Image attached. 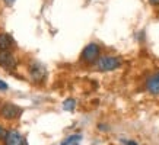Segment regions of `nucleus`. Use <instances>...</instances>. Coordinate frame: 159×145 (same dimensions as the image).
Instances as JSON below:
<instances>
[{
    "label": "nucleus",
    "instance_id": "obj_1",
    "mask_svg": "<svg viewBox=\"0 0 159 145\" xmlns=\"http://www.w3.org/2000/svg\"><path fill=\"white\" fill-rule=\"evenodd\" d=\"M95 71L99 72H111L123 67V58L114 54H102L97 60V63L92 65Z\"/></svg>",
    "mask_w": 159,
    "mask_h": 145
},
{
    "label": "nucleus",
    "instance_id": "obj_2",
    "mask_svg": "<svg viewBox=\"0 0 159 145\" xmlns=\"http://www.w3.org/2000/svg\"><path fill=\"white\" fill-rule=\"evenodd\" d=\"M28 76L34 84H43L48 77V71H47L44 64L34 60V61H31L28 64Z\"/></svg>",
    "mask_w": 159,
    "mask_h": 145
},
{
    "label": "nucleus",
    "instance_id": "obj_3",
    "mask_svg": "<svg viewBox=\"0 0 159 145\" xmlns=\"http://www.w3.org/2000/svg\"><path fill=\"white\" fill-rule=\"evenodd\" d=\"M102 55L101 52V47H99V44L97 42H89L82 49V52H80V63L86 64V65H93V64L97 63V60Z\"/></svg>",
    "mask_w": 159,
    "mask_h": 145
},
{
    "label": "nucleus",
    "instance_id": "obj_4",
    "mask_svg": "<svg viewBox=\"0 0 159 145\" xmlns=\"http://www.w3.org/2000/svg\"><path fill=\"white\" fill-rule=\"evenodd\" d=\"M22 112H24L22 107H19L18 105L12 102H5L0 106V118H3L5 121H16L18 118H20Z\"/></svg>",
    "mask_w": 159,
    "mask_h": 145
},
{
    "label": "nucleus",
    "instance_id": "obj_5",
    "mask_svg": "<svg viewBox=\"0 0 159 145\" xmlns=\"http://www.w3.org/2000/svg\"><path fill=\"white\" fill-rule=\"evenodd\" d=\"M145 92L153 97H159V70L149 72L143 83Z\"/></svg>",
    "mask_w": 159,
    "mask_h": 145
},
{
    "label": "nucleus",
    "instance_id": "obj_6",
    "mask_svg": "<svg viewBox=\"0 0 159 145\" xmlns=\"http://www.w3.org/2000/svg\"><path fill=\"white\" fill-rule=\"evenodd\" d=\"M0 67L6 71H13L18 67V58L13 51H0Z\"/></svg>",
    "mask_w": 159,
    "mask_h": 145
},
{
    "label": "nucleus",
    "instance_id": "obj_7",
    "mask_svg": "<svg viewBox=\"0 0 159 145\" xmlns=\"http://www.w3.org/2000/svg\"><path fill=\"white\" fill-rule=\"evenodd\" d=\"M3 142H5V145H26L24 135L18 129H7V134H6V138Z\"/></svg>",
    "mask_w": 159,
    "mask_h": 145
},
{
    "label": "nucleus",
    "instance_id": "obj_8",
    "mask_svg": "<svg viewBox=\"0 0 159 145\" xmlns=\"http://www.w3.org/2000/svg\"><path fill=\"white\" fill-rule=\"evenodd\" d=\"M16 47L13 36L7 32H0V51H12Z\"/></svg>",
    "mask_w": 159,
    "mask_h": 145
},
{
    "label": "nucleus",
    "instance_id": "obj_9",
    "mask_svg": "<svg viewBox=\"0 0 159 145\" xmlns=\"http://www.w3.org/2000/svg\"><path fill=\"white\" fill-rule=\"evenodd\" d=\"M80 142H82L80 134H70L60 142V145H80Z\"/></svg>",
    "mask_w": 159,
    "mask_h": 145
},
{
    "label": "nucleus",
    "instance_id": "obj_10",
    "mask_svg": "<svg viewBox=\"0 0 159 145\" xmlns=\"http://www.w3.org/2000/svg\"><path fill=\"white\" fill-rule=\"evenodd\" d=\"M76 105H77V102L76 99H73V97H67L66 100L63 102V110H66V112H73L75 109H76Z\"/></svg>",
    "mask_w": 159,
    "mask_h": 145
},
{
    "label": "nucleus",
    "instance_id": "obj_11",
    "mask_svg": "<svg viewBox=\"0 0 159 145\" xmlns=\"http://www.w3.org/2000/svg\"><path fill=\"white\" fill-rule=\"evenodd\" d=\"M120 144L121 145H139V142L136 139H131V138H120Z\"/></svg>",
    "mask_w": 159,
    "mask_h": 145
},
{
    "label": "nucleus",
    "instance_id": "obj_12",
    "mask_svg": "<svg viewBox=\"0 0 159 145\" xmlns=\"http://www.w3.org/2000/svg\"><path fill=\"white\" fill-rule=\"evenodd\" d=\"M6 134H7V129H6L5 126H2V125H0V141H5Z\"/></svg>",
    "mask_w": 159,
    "mask_h": 145
},
{
    "label": "nucleus",
    "instance_id": "obj_13",
    "mask_svg": "<svg viewBox=\"0 0 159 145\" xmlns=\"http://www.w3.org/2000/svg\"><path fill=\"white\" fill-rule=\"evenodd\" d=\"M97 128H98L99 130H101V132H107V130H110V126L105 125V123H98Z\"/></svg>",
    "mask_w": 159,
    "mask_h": 145
},
{
    "label": "nucleus",
    "instance_id": "obj_14",
    "mask_svg": "<svg viewBox=\"0 0 159 145\" xmlns=\"http://www.w3.org/2000/svg\"><path fill=\"white\" fill-rule=\"evenodd\" d=\"M9 89V86H7V83L3 81V80H0V92H6Z\"/></svg>",
    "mask_w": 159,
    "mask_h": 145
},
{
    "label": "nucleus",
    "instance_id": "obj_15",
    "mask_svg": "<svg viewBox=\"0 0 159 145\" xmlns=\"http://www.w3.org/2000/svg\"><path fill=\"white\" fill-rule=\"evenodd\" d=\"M149 3L153 6V7H159V0H149Z\"/></svg>",
    "mask_w": 159,
    "mask_h": 145
},
{
    "label": "nucleus",
    "instance_id": "obj_16",
    "mask_svg": "<svg viewBox=\"0 0 159 145\" xmlns=\"http://www.w3.org/2000/svg\"><path fill=\"white\" fill-rule=\"evenodd\" d=\"M3 2H5V5H6V6H13L16 0H3Z\"/></svg>",
    "mask_w": 159,
    "mask_h": 145
}]
</instances>
